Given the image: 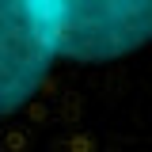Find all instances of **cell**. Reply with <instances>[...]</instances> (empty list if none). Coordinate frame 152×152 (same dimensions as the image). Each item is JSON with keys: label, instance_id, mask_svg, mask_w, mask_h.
<instances>
[{"label": "cell", "instance_id": "cell-1", "mask_svg": "<svg viewBox=\"0 0 152 152\" xmlns=\"http://www.w3.org/2000/svg\"><path fill=\"white\" fill-rule=\"evenodd\" d=\"M57 65L53 0H0V133L27 118Z\"/></svg>", "mask_w": 152, "mask_h": 152}, {"label": "cell", "instance_id": "cell-2", "mask_svg": "<svg viewBox=\"0 0 152 152\" xmlns=\"http://www.w3.org/2000/svg\"><path fill=\"white\" fill-rule=\"evenodd\" d=\"M57 61L114 65L152 46V0H53Z\"/></svg>", "mask_w": 152, "mask_h": 152}]
</instances>
